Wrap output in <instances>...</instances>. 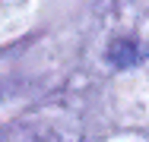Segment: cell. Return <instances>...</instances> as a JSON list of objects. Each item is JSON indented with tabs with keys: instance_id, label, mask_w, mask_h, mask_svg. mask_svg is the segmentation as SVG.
<instances>
[]
</instances>
